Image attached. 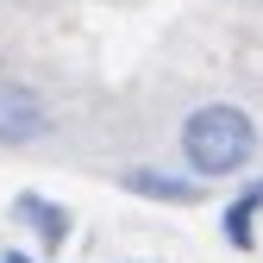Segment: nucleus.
<instances>
[{
  "label": "nucleus",
  "instance_id": "f257e3e1",
  "mask_svg": "<svg viewBox=\"0 0 263 263\" xmlns=\"http://www.w3.org/2000/svg\"><path fill=\"white\" fill-rule=\"evenodd\" d=\"M182 144V163L194 182H219V176H238L245 163L257 157V119L245 107H226V101H207L194 107L176 132Z\"/></svg>",
  "mask_w": 263,
  "mask_h": 263
},
{
  "label": "nucleus",
  "instance_id": "f03ea898",
  "mask_svg": "<svg viewBox=\"0 0 263 263\" xmlns=\"http://www.w3.org/2000/svg\"><path fill=\"white\" fill-rule=\"evenodd\" d=\"M50 132V107L31 82H0V144L19 151V144H38Z\"/></svg>",
  "mask_w": 263,
  "mask_h": 263
},
{
  "label": "nucleus",
  "instance_id": "7ed1b4c3",
  "mask_svg": "<svg viewBox=\"0 0 263 263\" xmlns=\"http://www.w3.org/2000/svg\"><path fill=\"white\" fill-rule=\"evenodd\" d=\"M119 188H125V194H138V201H163V207H194V201L207 194V182L176 176V170H125Z\"/></svg>",
  "mask_w": 263,
  "mask_h": 263
},
{
  "label": "nucleus",
  "instance_id": "20e7f679",
  "mask_svg": "<svg viewBox=\"0 0 263 263\" xmlns=\"http://www.w3.org/2000/svg\"><path fill=\"white\" fill-rule=\"evenodd\" d=\"M13 219L31 226L44 251H63V245H69V226H76L69 207H63V201H44V194H19V201H13Z\"/></svg>",
  "mask_w": 263,
  "mask_h": 263
},
{
  "label": "nucleus",
  "instance_id": "39448f33",
  "mask_svg": "<svg viewBox=\"0 0 263 263\" xmlns=\"http://www.w3.org/2000/svg\"><path fill=\"white\" fill-rule=\"evenodd\" d=\"M257 219H263V176H257L251 188H238L232 201H226V213H219V232H226V245H232V251H251V245H257Z\"/></svg>",
  "mask_w": 263,
  "mask_h": 263
},
{
  "label": "nucleus",
  "instance_id": "423d86ee",
  "mask_svg": "<svg viewBox=\"0 0 263 263\" xmlns=\"http://www.w3.org/2000/svg\"><path fill=\"white\" fill-rule=\"evenodd\" d=\"M0 263H38L31 251H0Z\"/></svg>",
  "mask_w": 263,
  "mask_h": 263
}]
</instances>
